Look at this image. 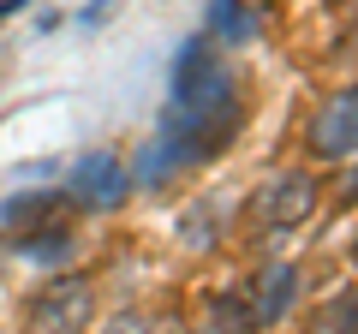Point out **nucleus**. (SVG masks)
I'll return each mask as SVG.
<instances>
[{"label":"nucleus","mask_w":358,"mask_h":334,"mask_svg":"<svg viewBox=\"0 0 358 334\" xmlns=\"http://www.w3.org/2000/svg\"><path fill=\"white\" fill-rule=\"evenodd\" d=\"M90 317H96V293L90 281H48L36 298H30V334H84Z\"/></svg>","instance_id":"2"},{"label":"nucleus","mask_w":358,"mask_h":334,"mask_svg":"<svg viewBox=\"0 0 358 334\" xmlns=\"http://www.w3.org/2000/svg\"><path fill=\"white\" fill-rule=\"evenodd\" d=\"M209 317H215L221 334H257V317H251V298L245 293H221L215 305H209Z\"/></svg>","instance_id":"10"},{"label":"nucleus","mask_w":358,"mask_h":334,"mask_svg":"<svg viewBox=\"0 0 358 334\" xmlns=\"http://www.w3.org/2000/svg\"><path fill=\"white\" fill-rule=\"evenodd\" d=\"M209 30H215V42H257V30H263V13H251V6H239V0H209Z\"/></svg>","instance_id":"7"},{"label":"nucleus","mask_w":358,"mask_h":334,"mask_svg":"<svg viewBox=\"0 0 358 334\" xmlns=\"http://www.w3.org/2000/svg\"><path fill=\"white\" fill-rule=\"evenodd\" d=\"M66 191L78 197V203H90V209H114L120 197L131 191V167L120 161V155H108V150H90L84 161L72 167V185Z\"/></svg>","instance_id":"5"},{"label":"nucleus","mask_w":358,"mask_h":334,"mask_svg":"<svg viewBox=\"0 0 358 334\" xmlns=\"http://www.w3.org/2000/svg\"><path fill=\"white\" fill-rule=\"evenodd\" d=\"M293 293H299V269L293 263H275V269H263L251 281V317H257V328H268V322H281L287 317V305H293Z\"/></svg>","instance_id":"6"},{"label":"nucleus","mask_w":358,"mask_h":334,"mask_svg":"<svg viewBox=\"0 0 358 334\" xmlns=\"http://www.w3.org/2000/svg\"><path fill=\"white\" fill-rule=\"evenodd\" d=\"M346 203H358V167H352V180H346Z\"/></svg>","instance_id":"17"},{"label":"nucleus","mask_w":358,"mask_h":334,"mask_svg":"<svg viewBox=\"0 0 358 334\" xmlns=\"http://www.w3.org/2000/svg\"><path fill=\"white\" fill-rule=\"evenodd\" d=\"M167 102L185 108V114H221V108H239V102H233V72L215 60L209 42H185V48L173 54Z\"/></svg>","instance_id":"1"},{"label":"nucleus","mask_w":358,"mask_h":334,"mask_svg":"<svg viewBox=\"0 0 358 334\" xmlns=\"http://www.w3.org/2000/svg\"><path fill=\"white\" fill-rule=\"evenodd\" d=\"M352 263H358V245H352Z\"/></svg>","instance_id":"18"},{"label":"nucleus","mask_w":358,"mask_h":334,"mask_svg":"<svg viewBox=\"0 0 358 334\" xmlns=\"http://www.w3.org/2000/svg\"><path fill=\"white\" fill-rule=\"evenodd\" d=\"M102 334H150V322H143V317H138V310H120V317H114V322H108V328H102Z\"/></svg>","instance_id":"14"},{"label":"nucleus","mask_w":358,"mask_h":334,"mask_svg":"<svg viewBox=\"0 0 358 334\" xmlns=\"http://www.w3.org/2000/svg\"><path fill=\"white\" fill-rule=\"evenodd\" d=\"M310 155L317 161H346V155H358V84H346V90H334L329 102H322V114L310 119Z\"/></svg>","instance_id":"4"},{"label":"nucleus","mask_w":358,"mask_h":334,"mask_svg":"<svg viewBox=\"0 0 358 334\" xmlns=\"http://www.w3.org/2000/svg\"><path fill=\"white\" fill-rule=\"evenodd\" d=\"M310 209H317V180L310 173H281L275 185H263L251 203V221L263 233H293L310 221Z\"/></svg>","instance_id":"3"},{"label":"nucleus","mask_w":358,"mask_h":334,"mask_svg":"<svg viewBox=\"0 0 358 334\" xmlns=\"http://www.w3.org/2000/svg\"><path fill=\"white\" fill-rule=\"evenodd\" d=\"M329 322H341V334H358V293H346L341 305L329 310Z\"/></svg>","instance_id":"12"},{"label":"nucleus","mask_w":358,"mask_h":334,"mask_svg":"<svg viewBox=\"0 0 358 334\" xmlns=\"http://www.w3.org/2000/svg\"><path fill=\"white\" fill-rule=\"evenodd\" d=\"M42 209H54V191H30V197H6V221H30V215H42Z\"/></svg>","instance_id":"11"},{"label":"nucleus","mask_w":358,"mask_h":334,"mask_svg":"<svg viewBox=\"0 0 358 334\" xmlns=\"http://www.w3.org/2000/svg\"><path fill=\"white\" fill-rule=\"evenodd\" d=\"M72 245H78V233L60 227V221H48V227H36V233L18 239V257H24V263H66V257H72Z\"/></svg>","instance_id":"8"},{"label":"nucleus","mask_w":358,"mask_h":334,"mask_svg":"<svg viewBox=\"0 0 358 334\" xmlns=\"http://www.w3.org/2000/svg\"><path fill=\"white\" fill-rule=\"evenodd\" d=\"M30 0H0V18H13V13H24Z\"/></svg>","instance_id":"16"},{"label":"nucleus","mask_w":358,"mask_h":334,"mask_svg":"<svg viewBox=\"0 0 358 334\" xmlns=\"http://www.w3.org/2000/svg\"><path fill=\"white\" fill-rule=\"evenodd\" d=\"M179 167H185V161H179V150L167 138H155L150 150L138 155V167H131V185H162L167 173H179Z\"/></svg>","instance_id":"9"},{"label":"nucleus","mask_w":358,"mask_h":334,"mask_svg":"<svg viewBox=\"0 0 358 334\" xmlns=\"http://www.w3.org/2000/svg\"><path fill=\"white\" fill-rule=\"evenodd\" d=\"M108 6H114V0H90L84 13H78V24H102V18H108Z\"/></svg>","instance_id":"15"},{"label":"nucleus","mask_w":358,"mask_h":334,"mask_svg":"<svg viewBox=\"0 0 358 334\" xmlns=\"http://www.w3.org/2000/svg\"><path fill=\"white\" fill-rule=\"evenodd\" d=\"M203 227H209V209H192V215H185V239H192L197 251H203V245L215 239V233H203Z\"/></svg>","instance_id":"13"}]
</instances>
